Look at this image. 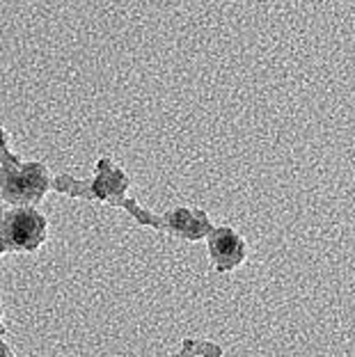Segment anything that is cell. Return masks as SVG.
Masks as SVG:
<instances>
[{"instance_id": "4", "label": "cell", "mask_w": 355, "mask_h": 357, "mask_svg": "<svg viewBox=\"0 0 355 357\" xmlns=\"http://www.w3.org/2000/svg\"><path fill=\"white\" fill-rule=\"evenodd\" d=\"M199 213H190V211H176L174 213V229L181 231L183 236L197 238L202 236V227L206 229V218H197Z\"/></svg>"}, {"instance_id": "2", "label": "cell", "mask_w": 355, "mask_h": 357, "mask_svg": "<svg viewBox=\"0 0 355 357\" xmlns=\"http://www.w3.org/2000/svg\"><path fill=\"white\" fill-rule=\"evenodd\" d=\"M48 176L44 165H23L16 172H10L5 178V199L7 202H37L42 199V195L46 192Z\"/></svg>"}, {"instance_id": "3", "label": "cell", "mask_w": 355, "mask_h": 357, "mask_svg": "<svg viewBox=\"0 0 355 357\" xmlns=\"http://www.w3.org/2000/svg\"><path fill=\"white\" fill-rule=\"evenodd\" d=\"M209 248H211V257L216 266L220 271H232L234 266H239L246 257V243L239 234H234L232 229H216L211 241H209Z\"/></svg>"}, {"instance_id": "1", "label": "cell", "mask_w": 355, "mask_h": 357, "mask_svg": "<svg viewBox=\"0 0 355 357\" xmlns=\"http://www.w3.org/2000/svg\"><path fill=\"white\" fill-rule=\"evenodd\" d=\"M3 241L7 250L32 252L46 241V220L32 208H14L5 213Z\"/></svg>"}]
</instances>
